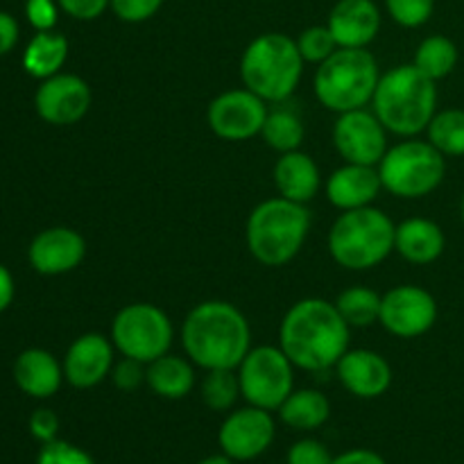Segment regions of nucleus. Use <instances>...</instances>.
I'll use <instances>...</instances> for the list:
<instances>
[{"label":"nucleus","mask_w":464,"mask_h":464,"mask_svg":"<svg viewBox=\"0 0 464 464\" xmlns=\"http://www.w3.org/2000/svg\"><path fill=\"white\" fill-rule=\"evenodd\" d=\"M326 25L340 48H367L379 36L381 12L374 0H338Z\"/></svg>","instance_id":"19"},{"label":"nucleus","mask_w":464,"mask_h":464,"mask_svg":"<svg viewBox=\"0 0 464 464\" xmlns=\"http://www.w3.org/2000/svg\"><path fill=\"white\" fill-rule=\"evenodd\" d=\"M335 372L344 390L358 399H376L392 385V367L372 349H347Z\"/></svg>","instance_id":"18"},{"label":"nucleus","mask_w":464,"mask_h":464,"mask_svg":"<svg viewBox=\"0 0 464 464\" xmlns=\"http://www.w3.org/2000/svg\"><path fill=\"white\" fill-rule=\"evenodd\" d=\"M199 394L207 408L216 412H227L234 408L240 397V383L236 370H211L199 385Z\"/></svg>","instance_id":"31"},{"label":"nucleus","mask_w":464,"mask_h":464,"mask_svg":"<svg viewBox=\"0 0 464 464\" xmlns=\"http://www.w3.org/2000/svg\"><path fill=\"white\" fill-rule=\"evenodd\" d=\"M372 111L385 130L412 139L426 131L438 113V86L415 63L390 68L381 72L379 86L372 98Z\"/></svg>","instance_id":"3"},{"label":"nucleus","mask_w":464,"mask_h":464,"mask_svg":"<svg viewBox=\"0 0 464 464\" xmlns=\"http://www.w3.org/2000/svg\"><path fill=\"white\" fill-rule=\"evenodd\" d=\"M36 464H95L93 458L84 451V449L75 447L63 440H53L41 447Z\"/></svg>","instance_id":"34"},{"label":"nucleus","mask_w":464,"mask_h":464,"mask_svg":"<svg viewBox=\"0 0 464 464\" xmlns=\"http://www.w3.org/2000/svg\"><path fill=\"white\" fill-rule=\"evenodd\" d=\"M181 347L193 365L211 370H238L252 349L247 317L234 304L211 299L186 315L181 324Z\"/></svg>","instance_id":"2"},{"label":"nucleus","mask_w":464,"mask_h":464,"mask_svg":"<svg viewBox=\"0 0 464 464\" xmlns=\"http://www.w3.org/2000/svg\"><path fill=\"white\" fill-rule=\"evenodd\" d=\"M25 16L36 32H50L59 18L57 0H27Z\"/></svg>","instance_id":"38"},{"label":"nucleus","mask_w":464,"mask_h":464,"mask_svg":"<svg viewBox=\"0 0 464 464\" xmlns=\"http://www.w3.org/2000/svg\"><path fill=\"white\" fill-rule=\"evenodd\" d=\"M447 236L438 222L429 218H408L399 222L394 234V252L412 266H429L444 254Z\"/></svg>","instance_id":"21"},{"label":"nucleus","mask_w":464,"mask_h":464,"mask_svg":"<svg viewBox=\"0 0 464 464\" xmlns=\"http://www.w3.org/2000/svg\"><path fill=\"white\" fill-rule=\"evenodd\" d=\"M14 276L5 266H0V313L7 311L9 304L14 302Z\"/></svg>","instance_id":"43"},{"label":"nucleus","mask_w":464,"mask_h":464,"mask_svg":"<svg viewBox=\"0 0 464 464\" xmlns=\"http://www.w3.org/2000/svg\"><path fill=\"white\" fill-rule=\"evenodd\" d=\"M59 9L77 21H95L107 12L111 0H57Z\"/></svg>","instance_id":"39"},{"label":"nucleus","mask_w":464,"mask_h":464,"mask_svg":"<svg viewBox=\"0 0 464 464\" xmlns=\"http://www.w3.org/2000/svg\"><path fill=\"white\" fill-rule=\"evenodd\" d=\"M267 111V102L256 93L249 89H234L211 100L207 122L222 140H249L261 136Z\"/></svg>","instance_id":"13"},{"label":"nucleus","mask_w":464,"mask_h":464,"mask_svg":"<svg viewBox=\"0 0 464 464\" xmlns=\"http://www.w3.org/2000/svg\"><path fill=\"white\" fill-rule=\"evenodd\" d=\"M276 424L270 411L247 406L234 411L218 430V442L234 462L256 460L275 442Z\"/></svg>","instance_id":"14"},{"label":"nucleus","mask_w":464,"mask_h":464,"mask_svg":"<svg viewBox=\"0 0 464 464\" xmlns=\"http://www.w3.org/2000/svg\"><path fill=\"white\" fill-rule=\"evenodd\" d=\"M163 0H111V12L125 23L150 21L161 9Z\"/></svg>","instance_id":"37"},{"label":"nucleus","mask_w":464,"mask_h":464,"mask_svg":"<svg viewBox=\"0 0 464 464\" xmlns=\"http://www.w3.org/2000/svg\"><path fill=\"white\" fill-rule=\"evenodd\" d=\"M276 412L290 429L315 430L329 421L331 403L320 390H293Z\"/></svg>","instance_id":"26"},{"label":"nucleus","mask_w":464,"mask_h":464,"mask_svg":"<svg viewBox=\"0 0 464 464\" xmlns=\"http://www.w3.org/2000/svg\"><path fill=\"white\" fill-rule=\"evenodd\" d=\"M390 18L401 27H421L433 16L435 0H385Z\"/></svg>","instance_id":"33"},{"label":"nucleus","mask_w":464,"mask_h":464,"mask_svg":"<svg viewBox=\"0 0 464 464\" xmlns=\"http://www.w3.org/2000/svg\"><path fill=\"white\" fill-rule=\"evenodd\" d=\"M334 145L344 163L379 166L388 152V130L367 107L338 113L334 125Z\"/></svg>","instance_id":"12"},{"label":"nucleus","mask_w":464,"mask_h":464,"mask_svg":"<svg viewBox=\"0 0 464 464\" xmlns=\"http://www.w3.org/2000/svg\"><path fill=\"white\" fill-rule=\"evenodd\" d=\"M288 464H331L334 456H331L329 449L320 442V440H299L293 447L288 449V456H285Z\"/></svg>","instance_id":"36"},{"label":"nucleus","mask_w":464,"mask_h":464,"mask_svg":"<svg viewBox=\"0 0 464 464\" xmlns=\"http://www.w3.org/2000/svg\"><path fill=\"white\" fill-rule=\"evenodd\" d=\"M381 299L383 295H379L376 290L365 288V285H352V288L343 290L334 304L349 326L365 329V326L379 322Z\"/></svg>","instance_id":"29"},{"label":"nucleus","mask_w":464,"mask_h":464,"mask_svg":"<svg viewBox=\"0 0 464 464\" xmlns=\"http://www.w3.org/2000/svg\"><path fill=\"white\" fill-rule=\"evenodd\" d=\"M236 374H238L240 397L249 406L263 411H279L281 403L295 390V365L281 347H270V344L252 347Z\"/></svg>","instance_id":"10"},{"label":"nucleus","mask_w":464,"mask_h":464,"mask_svg":"<svg viewBox=\"0 0 464 464\" xmlns=\"http://www.w3.org/2000/svg\"><path fill=\"white\" fill-rule=\"evenodd\" d=\"M383 190L401 199H420L433 193L447 175V157L430 140L415 136L388 148L379 166Z\"/></svg>","instance_id":"8"},{"label":"nucleus","mask_w":464,"mask_h":464,"mask_svg":"<svg viewBox=\"0 0 464 464\" xmlns=\"http://www.w3.org/2000/svg\"><path fill=\"white\" fill-rule=\"evenodd\" d=\"M275 186L281 198L297 204H308L322 186V175L311 154L302 150L284 152L275 163Z\"/></svg>","instance_id":"23"},{"label":"nucleus","mask_w":464,"mask_h":464,"mask_svg":"<svg viewBox=\"0 0 464 464\" xmlns=\"http://www.w3.org/2000/svg\"><path fill=\"white\" fill-rule=\"evenodd\" d=\"M295 41H297V48L299 53H302L304 62L317 63V66H320L322 62H326V59L340 48L335 36L331 34L329 25L306 27V30H304Z\"/></svg>","instance_id":"32"},{"label":"nucleus","mask_w":464,"mask_h":464,"mask_svg":"<svg viewBox=\"0 0 464 464\" xmlns=\"http://www.w3.org/2000/svg\"><path fill=\"white\" fill-rule=\"evenodd\" d=\"M379 322L388 334L412 340L429 334L438 322V302L420 285H397L381 299Z\"/></svg>","instance_id":"11"},{"label":"nucleus","mask_w":464,"mask_h":464,"mask_svg":"<svg viewBox=\"0 0 464 464\" xmlns=\"http://www.w3.org/2000/svg\"><path fill=\"white\" fill-rule=\"evenodd\" d=\"M14 381L32 399H50L59 392L63 365L45 349H25L14 362Z\"/></svg>","instance_id":"22"},{"label":"nucleus","mask_w":464,"mask_h":464,"mask_svg":"<svg viewBox=\"0 0 464 464\" xmlns=\"http://www.w3.org/2000/svg\"><path fill=\"white\" fill-rule=\"evenodd\" d=\"M326 198L340 211L372 207L379 193L383 190L379 168L361 166V163H344L338 170L331 172L326 179Z\"/></svg>","instance_id":"20"},{"label":"nucleus","mask_w":464,"mask_h":464,"mask_svg":"<svg viewBox=\"0 0 464 464\" xmlns=\"http://www.w3.org/2000/svg\"><path fill=\"white\" fill-rule=\"evenodd\" d=\"M145 385L161 399H184L195 388V365L190 358L166 356L145 365Z\"/></svg>","instance_id":"24"},{"label":"nucleus","mask_w":464,"mask_h":464,"mask_svg":"<svg viewBox=\"0 0 464 464\" xmlns=\"http://www.w3.org/2000/svg\"><path fill=\"white\" fill-rule=\"evenodd\" d=\"M18 44V23L12 14L0 12V57L12 53Z\"/></svg>","instance_id":"41"},{"label":"nucleus","mask_w":464,"mask_h":464,"mask_svg":"<svg viewBox=\"0 0 464 464\" xmlns=\"http://www.w3.org/2000/svg\"><path fill=\"white\" fill-rule=\"evenodd\" d=\"M415 63L426 77L433 82L444 80L458 66V45L449 36L433 34L426 36L415 50Z\"/></svg>","instance_id":"28"},{"label":"nucleus","mask_w":464,"mask_h":464,"mask_svg":"<svg viewBox=\"0 0 464 464\" xmlns=\"http://www.w3.org/2000/svg\"><path fill=\"white\" fill-rule=\"evenodd\" d=\"M113 347L111 338L102 334H84L68 347L63 356V379L77 390H91L102 383L113 370Z\"/></svg>","instance_id":"16"},{"label":"nucleus","mask_w":464,"mask_h":464,"mask_svg":"<svg viewBox=\"0 0 464 464\" xmlns=\"http://www.w3.org/2000/svg\"><path fill=\"white\" fill-rule=\"evenodd\" d=\"M311 231V213L306 204L285 198H270L254 207L245 227L247 249L258 263L281 267L302 252Z\"/></svg>","instance_id":"4"},{"label":"nucleus","mask_w":464,"mask_h":464,"mask_svg":"<svg viewBox=\"0 0 464 464\" xmlns=\"http://www.w3.org/2000/svg\"><path fill=\"white\" fill-rule=\"evenodd\" d=\"M460 218H462V222H464V193H462V199H460Z\"/></svg>","instance_id":"45"},{"label":"nucleus","mask_w":464,"mask_h":464,"mask_svg":"<svg viewBox=\"0 0 464 464\" xmlns=\"http://www.w3.org/2000/svg\"><path fill=\"white\" fill-rule=\"evenodd\" d=\"M304 63L297 41L281 32H266L245 48L240 57V80L245 89L267 104H281L297 91Z\"/></svg>","instance_id":"5"},{"label":"nucleus","mask_w":464,"mask_h":464,"mask_svg":"<svg viewBox=\"0 0 464 464\" xmlns=\"http://www.w3.org/2000/svg\"><path fill=\"white\" fill-rule=\"evenodd\" d=\"M426 134L444 157H464V109L438 111L426 127Z\"/></svg>","instance_id":"30"},{"label":"nucleus","mask_w":464,"mask_h":464,"mask_svg":"<svg viewBox=\"0 0 464 464\" xmlns=\"http://www.w3.org/2000/svg\"><path fill=\"white\" fill-rule=\"evenodd\" d=\"M111 381L122 392H134L145 383V362L122 356L121 361L113 362Z\"/></svg>","instance_id":"35"},{"label":"nucleus","mask_w":464,"mask_h":464,"mask_svg":"<svg viewBox=\"0 0 464 464\" xmlns=\"http://www.w3.org/2000/svg\"><path fill=\"white\" fill-rule=\"evenodd\" d=\"M91 100L93 98L86 80L72 72H57L48 80H41L34 93V109L41 121L66 127L75 125L89 113Z\"/></svg>","instance_id":"15"},{"label":"nucleus","mask_w":464,"mask_h":464,"mask_svg":"<svg viewBox=\"0 0 464 464\" xmlns=\"http://www.w3.org/2000/svg\"><path fill=\"white\" fill-rule=\"evenodd\" d=\"M86 256L84 236L68 227L44 229L27 249V258L34 272L44 276H59L72 272Z\"/></svg>","instance_id":"17"},{"label":"nucleus","mask_w":464,"mask_h":464,"mask_svg":"<svg viewBox=\"0 0 464 464\" xmlns=\"http://www.w3.org/2000/svg\"><path fill=\"white\" fill-rule=\"evenodd\" d=\"M261 136L275 152L284 154L299 150V145L304 143V136H306V127H304L302 116L295 109L275 107L267 111Z\"/></svg>","instance_id":"27"},{"label":"nucleus","mask_w":464,"mask_h":464,"mask_svg":"<svg viewBox=\"0 0 464 464\" xmlns=\"http://www.w3.org/2000/svg\"><path fill=\"white\" fill-rule=\"evenodd\" d=\"M394 234L397 225L381 208L343 211L329 231L331 258L344 270H372L394 252Z\"/></svg>","instance_id":"6"},{"label":"nucleus","mask_w":464,"mask_h":464,"mask_svg":"<svg viewBox=\"0 0 464 464\" xmlns=\"http://www.w3.org/2000/svg\"><path fill=\"white\" fill-rule=\"evenodd\" d=\"M27 426H30L32 438L39 440L41 444L53 442V440H57L59 433V417L50 408H39V411L32 412L30 424Z\"/></svg>","instance_id":"40"},{"label":"nucleus","mask_w":464,"mask_h":464,"mask_svg":"<svg viewBox=\"0 0 464 464\" xmlns=\"http://www.w3.org/2000/svg\"><path fill=\"white\" fill-rule=\"evenodd\" d=\"M175 329L166 311L148 302L121 308L111 322V343L121 356L152 362L170 353Z\"/></svg>","instance_id":"9"},{"label":"nucleus","mask_w":464,"mask_h":464,"mask_svg":"<svg viewBox=\"0 0 464 464\" xmlns=\"http://www.w3.org/2000/svg\"><path fill=\"white\" fill-rule=\"evenodd\" d=\"M349 331L334 302L306 297L293 304L279 326V347L295 367L326 372L338 365L349 349Z\"/></svg>","instance_id":"1"},{"label":"nucleus","mask_w":464,"mask_h":464,"mask_svg":"<svg viewBox=\"0 0 464 464\" xmlns=\"http://www.w3.org/2000/svg\"><path fill=\"white\" fill-rule=\"evenodd\" d=\"M379 80V62L370 50L338 48L317 66L313 89L322 107L344 113L372 104Z\"/></svg>","instance_id":"7"},{"label":"nucleus","mask_w":464,"mask_h":464,"mask_svg":"<svg viewBox=\"0 0 464 464\" xmlns=\"http://www.w3.org/2000/svg\"><path fill=\"white\" fill-rule=\"evenodd\" d=\"M199 464H234V460H231L229 456H225V453H220V456L204 458V460L199 462Z\"/></svg>","instance_id":"44"},{"label":"nucleus","mask_w":464,"mask_h":464,"mask_svg":"<svg viewBox=\"0 0 464 464\" xmlns=\"http://www.w3.org/2000/svg\"><path fill=\"white\" fill-rule=\"evenodd\" d=\"M68 59V39L57 32H36L23 53V68L36 80L57 75Z\"/></svg>","instance_id":"25"},{"label":"nucleus","mask_w":464,"mask_h":464,"mask_svg":"<svg viewBox=\"0 0 464 464\" xmlns=\"http://www.w3.org/2000/svg\"><path fill=\"white\" fill-rule=\"evenodd\" d=\"M331 464H388L383 460V456H379L376 451L370 449H352V451H344L340 456H334Z\"/></svg>","instance_id":"42"}]
</instances>
